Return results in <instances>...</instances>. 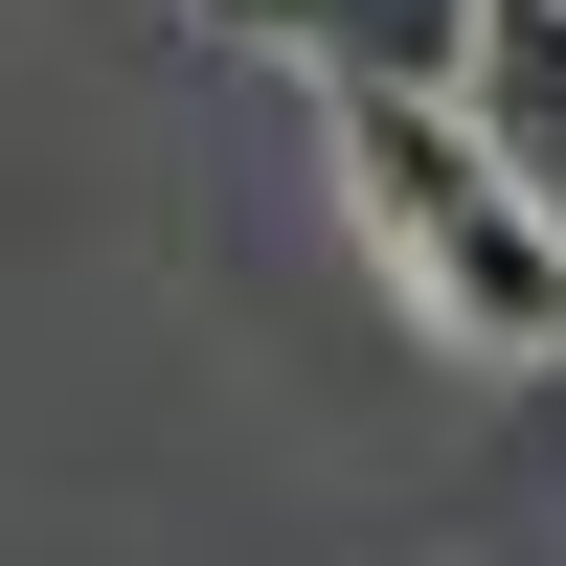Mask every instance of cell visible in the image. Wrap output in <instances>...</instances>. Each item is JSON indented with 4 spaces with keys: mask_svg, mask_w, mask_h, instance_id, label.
Segmentation results:
<instances>
[{
    "mask_svg": "<svg viewBox=\"0 0 566 566\" xmlns=\"http://www.w3.org/2000/svg\"><path fill=\"white\" fill-rule=\"evenodd\" d=\"M227 45H295V69H408V91H453L476 69V0H205Z\"/></svg>",
    "mask_w": 566,
    "mask_h": 566,
    "instance_id": "cell-3",
    "label": "cell"
},
{
    "mask_svg": "<svg viewBox=\"0 0 566 566\" xmlns=\"http://www.w3.org/2000/svg\"><path fill=\"white\" fill-rule=\"evenodd\" d=\"M317 136H340V205H363V250H386V295L431 317L453 363H566V227L522 205V159H499L453 91H408V69H317Z\"/></svg>",
    "mask_w": 566,
    "mask_h": 566,
    "instance_id": "cell-1",
    "label": "cell"
},
{
    "mask_svg": "<svg viewBox=\"0 0 566 566\" xmlns=\"http://www.w3.org/2000/svg\"><path fill=\"white\" fill-rule=\"evenodd\" d=\"M453 114L522 159V205L566 227V0H476V69H453Z\"/></svg>",
    "mask_w": 566,
    "mask_h": 566,
    "instance_id": "cell-2",
    "label": "cell"
}]
</instances>
